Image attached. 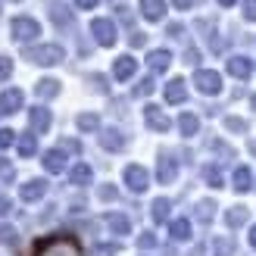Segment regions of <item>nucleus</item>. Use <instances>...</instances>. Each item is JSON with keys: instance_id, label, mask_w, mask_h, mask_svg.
Wrapping results in <instances>:
<instances>
[{"instance_id": "15", "label": "nucleus", "mask_w": 256, "mask_h": 256, "mask_svg": "<svg viewBox=\"0 0 256 256\" xmlns=\"http://www.w3.org/2000/svg\"><path fill=\"white\" fill-rule=\"evenodd\" d=\"M134 72H138V60H134L132 54L116 56V62H112V78H116V82H128V78H134Z\"/></svg>"}, {"instance_id": "2", "label": "nucleus", "mask_w": 256, "mask_h": 256, "mask_svg": "<svg viewBox=\"0 0 256 256\" xmlns=\"http://www.w3.org/2000/svg\"><path fill=\"white\" fill-rule=\"evenodd\" d=\"M22 56L34 66H60L66 60V50H62V44H34V47H25Z\"/></svg>"}, {"instance_id": "12", "label": "nucleus", "mask_w": 256, "mask_h": 256, "mask_svg": "<svg viewBox=\"0 0 256 256\" xmlns=\"http://www.w3.org/2000/svg\"><path fill=\"white\" fill-rule=\"evenodd\" d=\"M41 166L50 172V175H60V172H66V166H69V156H66V150L62 147H54V150H47L44 156H41Z\"/></svg>"}, {"instance_id": "19", "label": "nucleus", "mask_w": 256, "mask_h": 256, "mask_svg": "<svg viewBox=\"0 0 256 256\" xmlns=\"http://www.w3.org/2000/svg\"><path fill=\"white\" fill-rule=\"evenodd\" d=\"M69 184L72 188H88V184H94V169L88 162H75L72 169H69Z\"/></svg>"}, {"instance_id": "49", "label": "nucleus", "mask_w": 256, "mask_h": 256, "mask_svg": "<svg viewBox=\"0 0 256 256\" xmlns=\"http://www.w3.org/2000/svg\"><path fill=\"white\" fill-rule=\"evenodd\" d=\"M172 4H175V10H194L197 0H172Z\"/></svg>"}, {"instance_id": "26", "label": "nucleus", "mask_w": 256, "mask_h": 256, "mask_svg": "<svg viewBox=\"0 0 256 256\" xmlns=\"http://www.w3.org/2000/svg\"><path fill=\"white\" fill-rule=\"evenodd\" d=\"M212 216H216V200H197L194 203V219L200 225H210Z\"/></svg>"}, {"instance_id": "30", "label": "nucleus", "mask_w": 256, "mask_h": 256, "mask_svg": "<svg viewBox=\"0 0 256 256\" xmlns=\"http://www.w3.org/2000/svg\"><path fill=\"white\" fill-rule=\"evenodd\" d=\"M169 234H172V240H190V219H172Z\"/></svg>"}, {"instance_id": "41", "label": "nucleus", "mask_w": 256, "mask_h": 256, "mask_svg": "<svg viewBox=\"0 0 256 256\" xmlns=\"http://www.w3.org/2000/svg\"><path fill=\"white\" fill-rule=\"evenodd\" d=\"M240 12L247 22H256V0H240Z\"/></svg>"}, {"instance_id": "27", "label": "nucleus", "mask_w": 256, "mask_h": 256, "mask_svg": "<svg viewBox=\"0 0 256 256\" xmlns=\"http://www.w3.org/2000/svg\"><path fill=\"white\" fill-rule=\"evenodd\" d=\"M75 125H78V132H84V134H94V132H100V116L97 112H78Z\"/></svg>"}, {"instance_id": "5", "label": "nucleus", "mask_w": 256, "mask_h": 256, "mask_svg": "<svg viewBox=\"0 0 256 256\" xmlns=\"http://www.w3.org/2000/svg\"><path fill=\"white\" fill-rule=\"evenodd\" d=\"M122 184L132 190V194H144V190L150 188V172L140 162H132V166L122 169Z\"/></svg>"}, {"instance_id": "53", "label": "nucleus", "mask_w": 256, "mask_h": 256, "mask_svg": "<svg viewBox=\"0 0 256 256\" xmlns=\"http://www.w3.org/2000/svg\"><path fill=\"white\" fill-rule=\"evenodd\" d=\"M238 0H219V6H234Z\"/></svg>"}, {"instance_id": "29", "label": "nucleus", "mask_w": 256, "mask_h": 256, "mask_svg": "<svg viewBox=\"0 0 256 256\" xmlns=\"http://www.w3.org/2000/svg\"><path fill=\"white\" fill-rule=\"evenodd\" d=\"M225 225L228 228H244L247 225V206H228L225 210Z\"/></svg>"}, {"instance_id": "22", "label": "nucleus", "mask_w": 256, "mask_h": 256, "mask_svg": "<svg viewBox=\"0 0 256 256\" xmlns=\"http://www.w3.org/2000/svg\"><path fill=\"white\" fill-rule=\"evenodd\" d=\"M232 188L238 190V194H247V190H253V172L247 169V166H238V169H234Z\"/></svg>"}, {"instance_id": "34", "label": "nucleus", "mask_w": 256, "mask_h": 256, "mask_svg": "<svg viewBox=\"0 0 256 256\" xmlns=\"http://www.w3.org/2000/svg\"><path fill=\"white\" fill-rule=\"evenodd\" d=\"M156 91V82H153V75H144L138 84H134V97H150Z\"/></svg>"}, {"instance_id": "50", "label": "nucleus", "mask_w": 256, "mask_h": 256, "mask_svg": "<svg viewBox=\"0 0 256 256\" xmlns=\"http://www.w3.org/2000/svg\"><path fill=\"white\" fill-rule=\"evenodd\" d=\"M100 4V0H75V6H78V10H94Z\"/></svg>"}, {"instance_id": "51", "label": "nucleus", "mask_w": 256, "mask_h": 256, "mask_svg": "<svg viewBox=\"0 0 256 256\" xmlns=\"http://www.w3.org/2000/svg\"><path fill=\"white\" fill-rule=\"evenodd\" d=\"M62 150H72V153H78V140H62Z\"/></svg>"}, {"instance_id": "23", "label": "nucleus", "mask_w": 256, "mask_h": 256, "mask_svg": "<svg viewBox=\"0 0 256 256\" xmlns=\"http://www.w3.org/2000/svg\"><path fill=\"white\" fill-rule=\"evenodd\" d=\"M169 212H172V200L169 197H156V200H153L150 203V219L153 222H166V219H169Z\"/></svg>"}, {"instance_id": "24", "label": "nucleus", "mask_w": 256, "mask_h": 256, "mask_svg": "<svg viewBox=\"0 0 256 256\" xmlns=\"http://www.w3.org/2000/svg\"><path fill=\"white\" fill-rule=\"evenodd\" d=\"M34 94H38V100H54V97H60V82L56 78L34 82Z\"/></svg>"}, {"instance_id": "21", "label": "nucleus", "mask_w": 256, "mask_h": 256, "mask_svg": "<svg viewBox=\"0 0 256 256\" xmlns=\"http://www.w3.org/2000/svg\"><path fill=\"white\" fill-rule=\"evenodd\" d=\"M104 222H106V228H110V234H116V238L132 234V222H128V216H122V212H110Z\"/></svg>"}, {"instance_id": "14", "label": "nucleus", "mask_w": 256, "mask_h": 256, "mask_svg": "<svg viewBox=\"0 0 256 256\" xmlns=\"http://www.w3.org/2000/svg\"><path fill=\"white\" fill-rule=\"evenodd\" d=\"M47 178H28L22 188H19V197L25 200V203H38V200H44V194H47Z\"/></svg>"}, {"instance_id": "3", "label": "nucleus", "mask_w": 256, "mask_h": 256, "mask_svg": "<svg viewBox=\"0 0 256 256\" xmlns=\"http://www.w3.org/2000/svg\"><path fill=\"white\" fill-rule=\"evenodd\" d=\"M38 34H41V22L32 16H16L10 22V38L16 44H32V41H38Z\"/></svg>"}, {"instance_id": "43", "label": "nucleus", "mask_w": 256, "mask_h": 256, "mask_svg": "<svg viewBox=\"0 0 256 256\" xmlns=\"http://www.w3.org/2000/svg\"><path fill=\"white\" fill-rule=\"evenodd\" d=\"M10 75H12V60L0 54V82H6Z\"/></svg>"}, {"instance_id": "36", "label": "nucleus", "mask_w": 256, "mask_h": 256, "mask_svg": "<svg viewBox=\"0 0 256 256\" xmlns=\"http://www.w3.org/2000/svg\"><path fill=\"white\" fill-rule=\"evenodd\" d=\"M12 178H16V166H12L6 156H0V182H4V184H10Z\"/></svg>"}, {"instance_id": "8", "label": "nucleus", "mask_w": 256, "mask_h": 256, "mask_svg": "<svg viewBox=\"0 0 256 256\" xmlns=\"http://www.w3.org/2000/svg\"><path fill=\"white\" fill-rule=\"evenodd\" d=\"M144 125L150 128V132H156V134H166L172 128V119L166 116V110H160L156 104H147L144 106Z\"/></svg>"}, {"instance_id": "31", "label": "nucleus", "mask_w": 256, "mask_h": 256, "mask_svg": "<svg viewBox=\"0 0 256 256\" xmlns=\"http://www.w3.org/2000/svg\"><path fill=\"white\" fill-rule=\"evenodd\" d=\"M0 244H4V247H10V250H19L22 238H19V232H16L12 225H0Z\"/></svg>"}, {"instance_id": "35", "label": "nucleus", "mask_w": 256, "mask_h": 256, "mask_svg": "<svg viewBox=\"0 0 256 256\" xmlns=\"http://www.w3.org/2000/svg\"><path fill=\"white\" fill-rule=\"evenodd\" d=\"M225 128L228 132H234V134H247V119H240V116H225Z\"/></svg>"}, {"instance_id": "55", "label": "nucleus", "mask_w": 256, "mask_h": 256, "mask_svg": "<svg viewBox=\"0 0 256 256\" xmlns=\"http://www.w3.org/2000/svg\"><path fill=\"white\" fill-rule=\"evenodd\" d=\"M250 106H253V110H256V94H253V97H250Z\"/></svg>"}, {"instance_id": "13", "label": "nucleus", "mask_w": 256, "mask_h": 256, "mask_svg": "<svg viewBox=\"0 0 256 256\" xmlns=\"http://www.w3.org/2000/svg\"><path fill=\"white\" fill-rule=\"evenodd\" d=\"M228 75L238 82H247L250 75H253V60L244 56V54H234V56H228Z\"/></svg>"}, {"instance_id": "42", "label": "nucleus", "mask_w": 256, "mask_h": 256, "mask_svg": "<svg viewBox=\"0 0 256 256\" xmlns=\"http://www.w3.org/2000/svg\"><path fill=\"white\" fill-rule=\"evenodd\" d=\"M88 84H94V91H100V94H106L110 91V88H106V78H104V75H88Z\"/></svg>"}, {"instance_id": "25", "label": "nucleus", "mask_w": 256, "mask_h": 256, "mask_svg": "<svg viewBox=\"0 0 256 256\" xmlns=\"http://www.w3.org/2000/svg\"><path fill=\"white\" fill-rule=\"evenodd\" d=\"M16 147H19V156H22V160H32L34 153H38V134H34V132H25V134H19Z\"/></svg>"}, {"instance_id": "39", "label": "nucleus", "mask_w": 256, "mask_h": 256, "mask_svg": "<svg viewBox=\"0 0 256 256\" xmlns=\"http://www.w3.org/2000/svg\"><path fill=\"white\" fill-rule=\"evenodd\" d=\"M91 256H119V244H97L91 247Z\"/></svg>"}, {"instance_id": "20", "label": "nucleus", "mask_w": 256, "mask_h": 256, "mask_svg": "<svg viewBox=\"0 0 256 256\" xmlns=\"http://www.w3.org/2000/svg\"><path fill=\"white\" fill-rule=\"evenodd\" d=\"M147 66H150V72H166L172 66V50H166V47L150 50V54H147Z\"/></svg>"}, {"instance_id": "54", "label": "nucleus", "mask_w": 256, "mask_h": 256, "mask_svg": "<svg viewBox=\"0 0 256 256\" xmlns=\"http://www.w3.org/2000/svg\"><path fill=\"white\" fill-rule=\"evenodd\" d=\"M250 153H253V156H256V140H250Z\"/></svg>"}, {"instance_id": "56", "label": "nucleus", "mask_w": 256, "mask_h": 256, "mask_svg": "<svg viewBox=\"0 0 256 256\" xmlns=\"http://www.w3.org/2000/svg\"><path fill=\"white\" fill-rule=\"evenodd\" d=\"M12 4H19V0H12Z\"/></svg>"}, {"instance_id": "37", "label": "nucleus", "mask_w": 256, "mask_h": 256, "mask_svg": "<svg viewBox=\"0 0 256 256\" xmlns=\"http://www.w3.org/2000/svg\"><path fill=\"white\" fill-rule=\"evenodd\" d=\"M156 244H160V238L153 234V232H140L138 234V250H153Z\"/></svg>"}, {"instance_id": "44", "label": "nucleus", "mask_w": 256, "mask_h": 256, "mask_svg": "<svg viewBox=\"0 0 256 256\" xmlns=\"http://www.w3.org/2000/svg\"><path fill=\"white\" fill-rule=\"evenodd\" d=\"M210 147H212L216 153H222V156H225V160H234V150H232V147H228V144H222V140H212V144H210Z\"/></svg>"}, {"instance_id": "7", "label": "nucleus", "mask_w": 256, "mask_h": 256, "mask_svg": "<svg viewBox=\"0 0 256 256\" xmlns=\"http://www.w3.org/2000/svg\"><path fill=\"white\" fill-rule=\"evenodd\" d=\"M156 178H160V184H172L178 178V160H175L172 150L156 153Z\"/></svg>"}, {"instance_id": "16", "label": "nucleus", "mask_w": 256, "mask_h": 256, "mask_svg": "<svg viewBox=\"0 0 256 256\" xmlns=\"http://www.w3.org/2000/svg\"><path fill=\"white\" fill-rule=\"evenodd\" d=\"M25 104V94L19 91V88H6L4 94H0V112L4 116H12V112H19Z\"/></svg>"}, {"instance_id": "18", "label": "nucleus", "mask_w": 256, "mask_h": 256, "mask_svg": "<svg viewBox=\"0 0 256 256\" xmlns=\"http://www.w3.org/2000/svg\"><path fill=\"white\" fill-rule=\"evenodd\" d=\"M138 10L147 22H162L166 19V0H138Z\"/></svg>"}, {"instance_id": "10", "label": "nucleus", "mask_w": 256, "mask_h": 256, "mask_svg": "<svg viewBox=\"0 0 256 256\" xmlns=\"http://www.w3.org/2000/svg\"><path fill=\"white\" fill-rule=\"evenodd\" d=\"M47 16H50V22H54L56 28H72V22H75L72 10H69V4H62V0H50Z\"/></svg>"}, {"instance_id": "1", "label": "nucleus", "mask_w": 256, "mask_h": 256, "mask_svg": "<svg viewBox=\"0 0 256 256\" xmlns=\"http://www.w3.org/2000/svg\"><path fill=\"white\" fill-rule=\"evenodd\" d=\"M34 256H84V250L75 238L54 234V238H44L41 244L34 247Z\"/></svg>"}, {"instance_id": "45", "label": "nucleus", "mask_w": 256, "mask_h": 256, "mask_svg": "<svg viewBox=\"0 0 256 256\" xmlns=\"http://www.w3.org/2000/svg\"><path fill=\"white\" fill-rule=\"evenodd\" d=\"M184 62H188V66H197V62H200V50L197 47H188L184 50Z\"/></svg>"}, {"instance_id": "47", "label": "nucleus", "mask_w": 256, "mask_h": 256, "mask_svg": "<svg viewBox=\"0 0 256 256\" xmlns=\"http://www.w3.org/2000/svg\"><path fill=\"white\" fill-rule=\"evenodd\" d=\"M128 44H132V47H144V44H147V34H144V32H132Z\"/></svg>"}, {"instance_id": "33", "label": "nucleus", "mask_w": 256, "mask_h": 256, "mask_svg": "<svg viewBox=\"0 0 256 256\" xmlns=\"http://www.w3.org/2000/svg\"><path fill=\"white\" fill-rule=\"evenodd\" d=\"M203 178H206V184L210 188H225V178H222V172H219V166H206V169H203Z\"/></svg>"}, {"instance_id": "11", "label": "nucleus", "mask_w": 256, "mask_h": 256, "mask_svg": "<svg viewBox=\"0 0 256 256\" xmlns=\"http://www.w3.org/2000/svg\"><path fill=\"white\" fill-rule=\"evenodd\" d=\"M125 144H128V138L122 128H100V147L104 150L119 153V150H125Z\"/></svg>"}, {"instance_id": "6", "label": "nucleus", "mask_w": 256, "mask_h": 256, "mask_svg": "<svg viewBox=\"0 0 256 256\" xmlns=\"http://www.w3.org/2000/svg\"><path fill=\"white\" fill-rule=\"evenodd\" d=\"M190 84H194L203 97L222 94V75L216 72V69H197V72H194V82H190Z\"/></svg>"}, {"instance_id": "40", "label": "nucleus", "mask_w": 256, "mask_h": 256, "mask_svg": "<svg viewBox=\"0 0 256 256\" xmlns=\"http://www.w3.org/2000/svg\"><path fill=\"white\" fill-rule=\"evenodd\" d=\"M19 140V134L12 132V128H0V150H6L10 144H16Z\"/></svg>"}, {"instance_id": "46", "label": "nucleus", "mask_w": 256, "mask_h": 256, "mask_svg": "<svg viewBox=\"0 0 256 256\" xmlns=\"http://www.w3.org/2000/svg\"><path fill=\"white\" fill-rule=\"evenodd\" d=\"M182 32H184L182 22H169V25H166V34H169V38H182Z\"/></svg>"}, {"instance_id": "28", "label": "nucleus", "mask_w": 256, "mask_h": 256, "mask_svg": "<svg viewBox=\"0 0 256 256\" xmlns=\"http://www.w3.org/2000/svg\"><path fill=\"white\" fill-rule=\"evenodd\" d=\"M178 132H182L184 138H194L200 132V119L194 116V112H182V116H178Z\"/></svg>"}, {"instance_id": "48", "label": "nucleus", "mask_w": 256, "mask_h": 256, "mask_svg": "<svg viewBox=\"0 0 256 256\" xmlns=\"http://www.w3.org/2000/svg\"><path fill=\"white\" fill-rule=\"evenodd\" d=\"M12 210V203H10V197L6 194H0V219H4V216Z\"/></svg>"}, {"instance_id": "52", "label": "nucleus", "mask_w": 256, "mask_h": 256, "mask_svg": "<svg viewBox=\"0 0 256 256\" xmlns=\"http://www.w3.org/2000/svg\"><path fill=\"white\" fill-rule=\"evenodd\" d=\"M247 240H250V247L256 250V225H250V232H247Z\"/></svg>"}, {"instance_id": "4", "label": "nucleus", "mask_w": 256, "mask_h": 256, "mask_svg": "<svg viewBox=\"0 0 256 256\" xmlns=\"http://www.w3.org/2000/svg\"><path fill=\"white\" fill-rule=\"evenodd\" d=\"M91 38H94V44H100V47H112V44L119 41V28H116V22L106 19V16L91 19Z\"/></svg>"}, {"instance_id": "17", "label": "nucleus", "mask_w": 256, "mask_h": 256, "mask_svg": "<svg viewBox=\"0 0 256 256\" xmlns=\"http://www.w3.org/2000/svg\"><path fill=\"white\" fill-rule=\"evenodd\" d=\"M162 97H166V104H184L188 100V84L184 78H169L162 88Z\"/></svg>"}, {"instance_id": "9", "label": "nucleus", "mask_w": 256, "mask_h": 256, "mask_svg": "<svg viewBox=\"0 0 256 256\" xmlns=\"http://www.w3.org/2000/svg\"><path fill=\"white\" fill-rule=\"evenodd\" d=\"M50 125H54V112H50L47 106H32L28 110V128L34 134H44V132H50Z\"/></svg>"}, {"instance_id": "32", "label": "nucleus", "mask_w": 256, "mask_h": 256, "mask_svg": "<svg viewBox=\"0 0 256 256\" xmlns=\"http://www.w3.org/2000/svg\"><path fill=\"white\" fill-rule=\"evenodd\" d=\"M212 256H234V240L232 238H212Z\"/></svg>"}, {"instance_id": "38", "label": "nucleus", "mask_w": 256, "mask_h": 256, "mask_svg": "<svg viewBox=\"0 0 256 256\" xmlns=\"http://www.w3.org/2000/svg\"><path fill=\"white\" fill-rule=\"evenodd\" d=\"M97 197L104 200V203H112V200L119 197V190H116V184H100L97 188Z\"/></svg>"}]
</instances>
